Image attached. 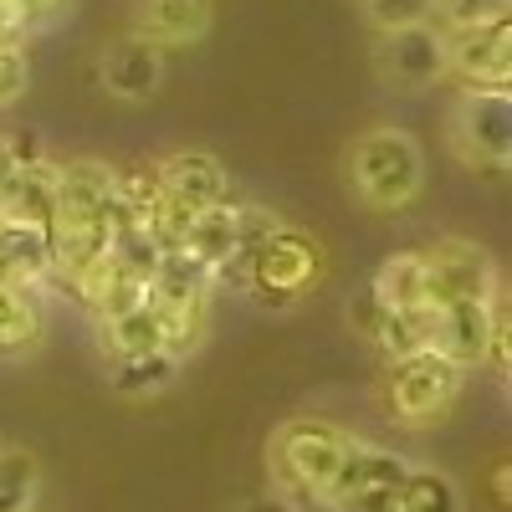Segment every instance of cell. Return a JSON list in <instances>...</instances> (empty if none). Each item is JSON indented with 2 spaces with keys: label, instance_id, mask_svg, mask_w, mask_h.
<instances>
[{
  "label": "cell",
  "instance_id": "6da1fadb",
  "mask_svg": "<svg viewBox=\"0 0 512 512\" xmlns=\"http://www.w3.org/2000/svg\"><path fill=\"white\" fill-rule=\"evenodd\" d=\"M344 446H349V431H338L333 420H318V415H297V420L277 425L267 456H272V477H277L287 507H297V502L323 507V487L333 482Z\"/></svg>",
  "mask_w": 512,
  "mask_h": 512
},
{
  "label": "cell",
  "instance_id": "7a4b0ae2",
  "mask_svg": "<svg viewBox=\"0 0 512 512\" xmlns=\"http://www.w3.org/2000/svg\"><path fill=\"white\" fill-rule=\"evenodd\" d=\"M349 185L374 210H405L425 185V154L405 128H369L349 149Z\"/></svg>",
  "mask_w": 512,
  "mask_h": 512
},
{
  "label": "cell",
  "instance_id": "3957f363",
  "mask_svg": "<svg viewBox=\"0 0 512 512\" xmlns=\"http://www.w3.org/2000/svg\"><path fill=\"white\" fill-rule=\"evenodd\" d=\"M323 277V251L313 236L303 231H292V226H277L262 251H256V262H251V277H246V292L256 297L262 308H297L303 297L318 287Z\"/></svg>",
  "mask_w": 512,
  "mask_h": 512
},
{
  "label": "cell",
  "instance_id": "277c9868",
  "mask_svg": "<svg viewBox=\"0 0 512 512\" xmlns=\"http://www.w3.org/2000/svg\"><path fill=\"white\" fill-rule=\"evenodd\" d=\"M461 384H466V369H456L436 349L390 359V415L400 425H436L461 400Z\"/></svg>",
  "mask_w": 512,
  "mask_h": 512
},
{
  "label": "cell",
  "instance_id": "5b68a950",
  "mask_svg": "<svg viewBox=\"0 0 512 512\" xmlns=\"http://www.w3.org/2000/svg\"><path fill=\"white\" fill-rule=\"evenodd\" d=\"M425 262V303L446 308V303H492L502 292L492 256L477 241H461V236H441L436 246L420 251Z\"/></svg>",
  "mask_w": 512,
  "mask_h": 512
},
{
  "label": "cell",
  "instance_id": "8992f818",
  "mask_svg": "<svg viewBox=\"0 0 512 512\" xmlns=\"http://www.w3.org/2000/svg\"><path fill=\"white\" fill-rule=\"evenodd\" d=\"M451 144L477 175H507L512 98L507 93H461V103L451 113Z\"/></svg>",
  "mask_w": 512,
  "mask_h": 512
},
{
  "label": "cell",
  "instance_id": "52a82bcc",
  "mask_svg": "<svg viewBox=\"0 0 512 512\" xmlns=\"http://www.w3.org/2000/svg\"><path fill=\"white\" fill-rule=\"evenodd\" d=\"M446 77L466 93H507L512 82V21H477L446 31Z\"/></svg>",
  "mask_w": 512,
  "mask_h": 512
},
{
  "label": "cell",
  "instance_id": "ba28073f",
  "mask_svg": "<svg viewBox=\"0 0 512 512\" xmlns=\"http://www.w3.org/2000/svg\"><path fill=\"white\" fill-rule=\"evenodd\" d=\"M374 67L379 77L400 93H420L436 88L446 77V31L436 21H415V26H395L379 31L374 41Z\"/></svg>",
  "mask_w": 512,
  "mask_h": 512
},
{
  "label": "cell",
  "instance_id": "9c48e42d",
  "mask_svg": "<svg viewBox=\"0 0 512 512\" xmlns=\"http://www.w3.org/2000/svg\"><path fill=\"white\" fill-rule=\"evenodd\" d=\"M98 77H103V88H108L113 98L144 103V98L159 93V82H164V52L154 47V41H144V36L128 31V36H118V41H108V47H103Z\"/></svg>",
  "mask_w": 512,
  "mask_h": 512
},
{
  "label": "cell",
  "instance_id": "30bf717a",
  "mask_svg": "<svg viewBox=\"0 0 512 512\" xmlns=\"http://www.w3.org/2000/svg\"><path fill=\"white\" fill-rule=\"evenodd\" d=\"M154 180L159 190L185 205V210H205V205H221L231 200V175H226V164L216 154H205V149H180V154H169L164 164H154Z\"/></svg>",
  "mask_w": 512,
  "mask_h": 512
},
{
  "label": "cell",
  "instance_id": "8fae6325",
  "mask_svg": "<svg viewBox=\"0 0 512 512\" xmlns=\"http://www.w3.org/2000/svg\"><path fill=\"white\" fill-rule=\"evenodd\" d=\"M492 318H497V297H492V303H446V308H436L431 349H436L441 359H451L456 369H477V364H487Z\"/></svg>",
  "mask_w": 512,
  "mask_h": 512
},
{
  "label": "cell",
  "instance_id": "7c38bea8",
  "mask_svg": "<svg viewBox=\"0 0 512 512\" xmlns=\"http://www.w3.org/2000/svg\"><path fill=\"white\" fill-rule=\"evenodd\" d=\"M405 472H410V461H405L400 451H384V446H374V441H354V436H349L344 456H338L333 482L323 487V507L344 502V497H354V492H369V487H400Z\"/></svg>",
  "mask_w": 512,
  "mask_h": 512
},
{
  "label": "cell",
  "instance_id": "4fadbf2b",
  "mask_svg": "<svg viewBox=\"0 0 512 512\" xmlns=\"http://www.w3.org/2000/svg\"><path fill=\"white\" fill-rule=\"evenodd\" d=\"M210 31V0H139L134 6V36L154 47H190Z\"/></svg>",
  "mask_w": 512,
  "mask_h": 512
},
{
  "label": "cell",
  "instance_id": "5bb4252c",
  "mask_svg": "<svg viewBox=\"0 0 512 512\" xmlns=\"http://www.w3.org/2000/svg\"><path fill=\"white\" fill-rule=\"evenodd\" d=\"M0 221L52 231V221H57V164L52 159H36V164L16 169L11 195H6V205H0Z\"/></svg>",
  "mask_w": 512,
  "mask_h": 512
},
{
  "label": "cell",
  "instance_id": "9a60e30c",
  "mask_svg": "<svg viewBox=\"0 0 512 512\" xmlns=\"http://www.w3.org/2000/svg\"><path fill=\"white\" fill-rule=\"evenodd\" d=\"M0 282H21V287L52 282V246H47V231L0 221Z\"/></svg>",
  "mask_w": 512,
  "mask_h": 512
},
{
  "label": "cell",
  "instance_id": "2e32d148",
  "mask_svg": "<svg viewBox=\"0 0 512 512\" xmlns=\"http://www.w3.org/2000/svg\"><path fill=\"white\" fill-rule=\"evenodd\" d=\"M41 328H47V313H41V292L21 287V282H0V354L21 359L41 344Z\"/></svg>",
  "mask_w": 512,
  "mask_h": 512
},
{
  "label": "cell",
  "instance_id": "e0dca14e",
  "mask_svg": "<svg viewBox=\"0 0 512 512\" xmlns=\"http://www.w3.org/2000/svg\"><path fill=\"white\" fill-rule=\"evenodd\" d=\"M236 221H241V205L236 200L205 205V210H195V221H190V231L180 241L200 267H210V277H216V267L226 262L231 246H236Z\"/></svg>",
  "mask_w": 512,
  "mask_h": 512
},
{
  "label": "cell",
  "instance_id": "ac0fdd59",
  "mask_svg": "<svg viewBox=\"0 0 512 512\" xmlns=\"http://www.w3.org/2000/svg\"><path fill=\"white\" fill-rule=\"evenodd\" d=\"M98 344L108 359H123V354H154L164 349V323L149 303L128 308L118 318H98Z\"/></svg>",
  "mask_w": 512,
  "mask_h": 512
},
{
  "label": "cell",
  "instance_id": "d6986e66",
  "mask_svg": "<svg viewBox=\"0 0 512 512\" xmlns=\"http://www.w3.org/2000/svg\"><path fill=\"white\" fill-rule=\"evenodd\" d=\"M180 374V359L169 349H154V354H123V359H108V384L113 395L123 400H144V395H159L169 379Z\"/></svg>",
  "mask_w": 512,
  "mask_h": 512
},
{
  "label": "cell",
  "instance_id": "ffe728a7",
  "mask_svg": "<svg viewBox=\"0 0 512 512\" xmlns=\"http://www.w3.org/2000/svg\"><path fill=\"white\" fill-rule=\"evenodd\" d=\"M282 221L272 216V210H262V205H241V221H236V246H231V256L216 267V287H236V292H246V277H251V262H256V251H262V241L277 231Z\"/></svg>",
  "mask_w": 512,
  "mask_h": 512
},
{
  "label": "cell",
  "instance_id": "44dd1931",
  "mask_svg": "<svg viewBox=\"0 0 512 512\" xmlns=\"http://www.w3.org/2000/svg\"><path fill=\"white\" fill-rule=\"evenodd\" d=\"M374 297L384 308H431L425 303V262H420V251H395V256H384V267L369 277Z\"/></svg>",
  "mask_w": 512,
  "mask_h": 512
},
{
  "label": "cell",
  "instance_id": "7402d4cb",
  "mask_svg": "<svg viewBox=\"0 0 512 512\" xmlns=\"http://www.w3.org/2000/svg\"><path fill=\"white\" fill-rule=\"evenodd\" d=\"M431 323H436V308H384L374 349L384 359H405V354L431 349Z\"/></svg>",
  "mask_w": 512,
  "mask_h": 512
},
{
  "label": "cell",
  "instance_id": "603a6c76",
  "mask_svg": "<svg viewBox=\"0 0 512 512\" xmlns=\"http://www.w3.org/2000/svg\"><path fill=\"white\" fill-rule=\"evenodd\" d=\"M400 512H461V487L436 466H410L400 482Z\"/></svg>",
  "mask_w": 512,
  "mask_h": 512
},
{
  "label": "cell",
  "instance_id": "cb8c5ba5",
  "mask_svg": "<svg viewBox=\"0 0 512 512\" xmlns=\"http://www.w3.org/2000/svg\"><path fill=\"white\" fill-rule=\"evenodd\" d=\"M41 492V466L21 446H0V512H31Z\"/></svg>",
  "mask_w": 512,
  "mask_h": 512
},
{
  "label": "cell",
  "instance_id": "d4e9b609",
  "mask_svg": "<svg viewBox=\"0 0 512 512\" xmlns=\"http://www.w3.org/2000/svg\"><path fill=\"white\" fill-rule=\"evenodd\" d=\"M359 11L374 31H395V26H415L436 16V0H359Z\"/></svg>",
  "mask_w": 512,
  "mask_h": 512
},
{
  "label": "cell",
  "instance_id": "484cf974",
  "mask_svg": "<svg viewBox=\"0 0 512 512\" xmlns=\"http://www.w3.org/2000/svg\"><path fill=\"white\" fill-rule=\"evenodd\" d=\"M512 0H436V26L456 31V26H477V21H502Z\"/></svg>",
  "mask_w": 512,
  "mask_h": 512
},
{
  "label": "cell",
  "instance_id": "4316f807",
  "mask_svg": "<svg viewBox=\"0 0 512 512\" xmlns=\"http://www.w3.org/2000/svg\"><path fill=\"white\" fill-rule=\"evenodd\" d=\"M31 82V67H26V52L21 47H0V108H11Z\"/></svg>",
  "mask_w": 512,
  "mask_h": 512
},
{
  "label": "cell",
  "instance_id": "83f0119b",
  "mask_svg": "<svg viewBox=\"0 0 512 512\" xmlns=\"http://www.w3.org/2000/svg\"><path fill=\"white\" fill-rule=\"evenodd\" d=\"M379 318H384V303H379V297H374V287L364 282L354 297H349V323H354V333L359 338H369V344H374V333H379Z\"/></svg>",
  "mask_w": 512,
  "mask_h": 512
},
{
  "label": "cell",
  "instance_id": "f1b7e54d",
  "mask_svg": "<svg viewBox=\"0 0 512 512\" xmlns=\"http://www.w3.org/2000/svg\"><path fill=\"white\" fill-rule=\"evenodd\" d=\"M328 512H400V487H369V492H354L344 502H333Z\"/></svg>",
  "mask_w": 512,
  "mask_h": 512
},
{
  "label": "cell",
  "instance_id": "f546056e",
  "mask_svg": "<svg viewBox=\"0 0 512 512\" xmlns=\"http://www.w3.org/2000/svg\"><path fill=\"white\" fill-rule=\"evenodd\" d=\"M487 364H492L497 374H507V364H512V323H507V297H502V292H497V318H492Z\"/></svg>",
  "mask_w": 512,
  "mask_h": 512
},
{
  "label": "cell",
  "instance_id": "4dcf8cb0",
  "mask_svg": "<svg viewBox=\"0 0 512 512\" xmlns=\"http://www.w3.org/2000/svg\"><path fill=\"white\" fill-rule=\"evenodd\" d=\"M6 6L21 21V31H36V26H52L67 11V0H6Z\"/></svg>",
  "mask_w": 512,
  "mask_h": 512
},
{
  "label": "cell",
  "instance_id": "1f68e13d",
  "mask_svg": "<svg viewBox=\"0 0 512 512\" xmlns=\"http://www.w3.org/2000/svg\"><path fill=\"white\" fill-rule=\"evenodd\" d=\"M16 154H11V144L0 139V205H6V195H11V180H16Z\"/></svg>",
  "mask_w": 512,
  "mask_h": 512
},
{
  "label": "cell",
  "instance_id": "d6a6232c",
  "mask_svg": "<svg viewBox=\"0 0 512 512\" xmlns=\"http://www.w3.org/2000/svg\"><path fill=\"white\" fill-rule=\"evenodd\" d=\"M21 21L11 16V6H6V0H0V47H21Z\"/></svg>",
  "mask_w": 512,
  "mask_h": 512
},
{
  "label": "cell",
  "instance_id": "836d02e7",
  "mask_svg": "<svg viewBox=\"0 0 512 512\" xmlns=\"http://www.w3.org/2000/svg\"><path fill=\"white\" fill-rule=\"evenodd\" d=\"M236 512H292V507H287V497L277 492V497H251V502H241Z\"/></svg>",
  "mask_w": 512,
  "mask_h": 512
},
{
  "label": "cell",
  "instance_id": "e575fe53",
  "mask_svg": "<svg viewBox=\"0 0 512 512\" xmlns=\"http://www.w3.org/2000/svg\"><path fill=\"white\" fill-rule=\"evenodd\" d=\"M492 492H497V502H507V466H497V477H492Z\"/></svg>",
  "mask_w": 512,
  "mask_h": 512
}]
</instances>
